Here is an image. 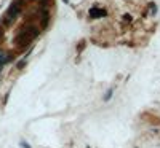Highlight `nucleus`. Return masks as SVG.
I'll return each instance as SVG.
<instances>
[{"instance_id": "obj_1", "label": "nucleus", "mask_w": 160, "mask_h": 148, "mask_svg": "<svg viewBox=\"0 0 160 148\" xmlns=\"http://www.w3.org/2000/svg\"><path fill=\"white\" fill-rule=\"evenodd\" d=\"M148 16L146 3L142 0H93L87 18L91 24V30H122L128 34L142 30V22Z\"/></svg>"}]
</instances>
